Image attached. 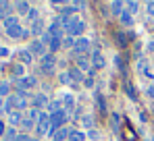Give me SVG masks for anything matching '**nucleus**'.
<instances>
[{"label":"nucleus","mask_w":154,"mask_h":141,"mask_svg":"<svg viewBox=\"0 0 154 141\" xmlns=\"http://www.w3.org/2000/svg\"><path fill=\"white\" fill-rule=\"evenodd\" d=\"M25 95L27 94L23 92V89H19L15 95H11V98L6 100V110H8V114L15 112V108H17V110H23V108H25L27 106V98Z\"/></svg>","instance_id":"obj_1"},{"label":"nucleus","mask_w":154,"mask_h":141,"mask_svg":"<svg viewBox=\"0 0 154 141\" xmlns=\"http://www.w3.org/2000/svg\"><path fill=\"white\" fill-rule=\"evenodd\" d=\"M4 27H6V33L11 35V38H23V27L19 25L17 21V17H8V19H4Z\"/></svg>","instance_id":"obj_2"},{"label":"nucleus","mask_w":154,"mask_h":141,"mask_svg":"<svg viewBox=\"0 0 154 141\" xmlns=\"http://www.w3.org/2000/svg\"><path fill=\"white\" fill-rule=\"evenodd\" d=\"M83 27L85 23L81 21V19H77V17H71V19H67V25H65V29H67V33L73 38V35H79L81 31H83Z\"/></svg>","instance_id":"obj_3"},{"label":"nucleus","mask_w":154,"mask_h":141,"mask_svg":"<svg viewBox=\"0 0 154 141\" xmlns=\"http://www.w3.org/2000/svg\"><path fill=\"white\" fill-rule=\"evenodd\" d=\"M65 120H67V112L65 110H60L56 114H50V135H54L56 131H60V127L65 124Z\"/></svg>","instance_id":"obj_4"},{"label":"nucleus","mask_w":154,"mask_h":141,"mask_svg":"<svg viewBox=\"0 0 154 141\" xmlns=\"http://www.w3.org/2000/svg\"><path fill=\"white\" fill-rule=\"evenodd\" d=\"M54 64H56V58H54L52 54H44V56H42V73L52 75V73H54Z\"/></svg>","instance_id":"obj_5"},{"label":"nucleus","mask_w":154,"mask_h":141,"mask_svg":"<svg viewBox=\"0 0 154 141\" xmlns=\"http://www.w3.org/2000/svg\"><path fill=\"white\" fill-rule=\"evenodd\" d=\"M38 133L40 135H50V116L48 114H42L38 120Z\"/></svg>","instance_id":"obj_6"},{"label":"nucleus","mask_w":154,"mask_h":141,"mask_svg":"<svg viewBox=\"0 0 154 141\" xmlns=\"http://www.w3.org/2000/svg\"><path fill=\"white\" fill-rule=\"evenodd\" d=\"M19 87H21V89L35 87V79H33V77H21V79H19Z\"/></svg>","instance_id":"obj_7"},{"label":"nucleus","mask_w":154,"mask_h":141,"mask_svg":"<svg viewBox=\"0 0 154 141\" xmlns=\"http://www.w3.org/2000/svg\"><path fill=\"white\" fill-rule=\"evenodd\" d=\"M44 106H48V100H46V95H42V94H38L35 98H33V108H44Z\"/></svg>","instance_id":"obj_8"},{"label":"nucleus","mask_w":154,"mask_h":141,"mask_svg":"<svg viewBox=\"0 0 154 141\" xmlns=\"http://www.w3.org/2000/svg\"><path fill=\"white\" fill-rule=\"evenodd\" d=\"M75 50L77 52H88V50H90V40H85V38L77 40L75 42Z\"/></svg>","instance_id":"obj_9"},{"label":"nucleus","mask_w":154,"mask_h":141,"mask_svg":"<svg viewBox=\"0 0 154 141\" xmlns=\"http://www.w3.org/2000/svg\"><path fill=\"white\" fill-rule=\"evenodd\" d=\"M92 60H94V67H104V56L100 50H94L92 52Z\"/></svg>","instance_id":"obj_10"},{"label":"nucleus","mask_w":154,"mask_h":141,"mask_svg":"<svg viewBox=\"0 0 154 141\" xmlns=\"http://www.w3.org/2000/svg\"><path fill=\"white\" fill-rule=\"evenodd\" d=\"M29 52H31V54H38V56H44V46H42V42L35 40V42L29 46Z\"/></svg>","instance_id":"obj_11"},{"label":"nucleus","mask_w":154,"mask_h":141,"mask_svg":"<svg viewBox=\"0 0 154 141\" xmlns=\"http://www.w3.org/2000/svg\"><path fill=\"white\" fill-rule=\"evenodd\" d=\"M69 133H71V131H69L67 127H63L60 131H56V133H54V141H65V139H69Z\"/></svg>","instance_id":"obj_12"},{"label":"nucleus","mask_w":154,"mask_h":141,"mask_svg":"<svg viewBox=\"0 0 154 141\" xmlns=\"http://www.w3.org/2000/svg\"><path fill=\"white\" fill-rule=\"evenodd\" d=\"M123 6H125V4H123L121 0H115V2H110V8H112V13H115V15H119V17L125 13V10H123Z\"/></svg>","instance_id":"obj_13"},{"label":"nucleus","mask_w":154,"mask_h":141,"mask_svg":"<svg viewBox=\"0 0 154 141\" xmlns=\"http://www.w3.org/2000/svg\"><path fill=\"white\" fill-rule=\"evenodd\" d=\"M69 77H71L73 81H83V79H85V75H83L81 69H71L69 70Z\"/></svg>","instance_id":"obj_14"},{"label":"nucleus","mask_w":154,"mask_h":141,"mask_svg":"<svg viewBox=\"0 0 154 141\" xmlns=\"http://www.w3.org/2000/svg\"><path fill=\"white\" fill-rule=\"evenodd\" d=\"M15 8L19 10V15H27V13L31 10V8H29V4H27L25 0H19V2L15 4Z\"/></svg>","instance_id":"obj_15"},{"label":"nucleus","mask_w":154,"mask_h":141,"mask_svg":"<svg viewBox=\"0 0 154 141\" xmlns=\"http://www.w3.org/2000/svg\"><path fill=\"white\" fill-rule=\"evenodd\" d=\"M8 120H11L13 127H17V124L23 122V116H21V112H11V114H8Z\"/></svg>","instance_id":"obj_16"},{"label":"nucleus","mask_w":154,"mask_h":141,"mask_svg":"<svg viewBox=\"0 0 154 141\" xmlns=\"http://www.w3.org/2000/svg\"><path fill=\"white\" fill-rule=\"evenodd\" d=\"M60 46H63V42H60V38H54V35H52V38H50V44H48V48H50L52 52H56V50H58Z\"/></svg>","instance_id":"obj_17"},{"label":"nucleus","mask_w":154,"mask_h":141,"mask_svg":"<svg viewBox=\"0 0 154 141\" xmlns=\"http://www.w3.org/2000/svg\"><path fill=\"white\" fill-rule=\"evenodd\" d=\"M11 2H0V15H4L6 19H8V15H11Z\"/></svg>","instance_id":"obj_18"},{"label":"nucleus","mask_w":154,"mask_h":141,"mask_svg":"<svg viewBox=\"0 0 154 141\" xmlns=\"http://www.w3.org/2000/svg\"><path fill=\"white\" fill-rule=\"evenodd\" d=\"M125 92H127V95L131 98V100H137V92H135V87H133L129 81L125 83Z\"/></svg>","instance_id":"obj_19"},{"label":"nucleus","mask_w":154,"mask_h":141,"mask_svg":"<svg viewBox=\"0 0 154 141\" xmlns=\"http://www.w3.org/2000/svg\"><path fill=\"white\" fill-rule=\"evenodd\" d=\"M77 64H79V69H85V70H90V69H92V64H90V60H88L85 56H79Z\"/></svg>","instance_id":"obj_20"},{"label":"nucleus","mask_w":154,"mask_h":141,"mask_svg":"<svg viewBox=\"0 0 154 141\" xmlns=\"http://www.w3.org/2000/svg\"><path fill=\"white\" fill-rule=\"evenodd\" d=\"M83 139H85V135L79 133V131H71L69 133V141H83Z\"/></svg>","instance_id":"obj_21"},{"label":"nucleus","mask_w":154,"mask_h":141,"mask_svg":"<svg viewBox=\"0 0 154 141\" xmlns=\"http://www.w3.org/2000/svg\"><path fill=\"white\" fill-rule=\"evenodd\" d=\"M42 27H44V23H42V21L38 19L35 23L31 25V33H33V35H40V33H42Z\"/></svg>","instance_id":"obj_22"},{"label":"nucleus","mask_w":154,"mask_h":141,"mask_svg":"<svg viewBox=\"0 0 154 141\" xmlns=\"http://www.w3.org/2000/svg\"><path fill=\"white\" fill-rule=\"evenodd\" d=\"M19 60L23 64H29L31 62V52H19Z\"/></svg>","instance_id":"obj_23"},{"label":"nucleus","mask_w":154,"mask_h":141,"mask_svg":"<svg viewBox=\"0 0 154 141\" xmlns=\"http://www.w3.org/2000/svg\"><path fill=\"white\" fill-rule=\"evenodd\" d=\"M115 64H117V69H121V73H123V75L127 73V69H125V62H123V58H121V56H115Z\"/></svg>","instance_id":"obj_24"},{"label":"nucleus","mask_w":154,"mask_h":141,"mask_svg":"<svg viewBox=\"0 0 154 141\" xmlns=\"http://www.w3.org/2000/svg\"><path fill=\"white\" fill-rule=\"evenodd\" d=\"M48 110H50V114L60 112V102H50V104H48Z\"/></svg>","instance_id":"obj_25"},{"label":"nucleus","mask_w":154,"mask_h":141,"mask_svg":"<svg viewBox=\"0 0 154 141\" xmlns=\"http://www.w3.org/2000/svg\"><path fill=\"white\" fill-rule=\"evenodd\" d=\"M96 102H98V108H100V110L104 112V110H106V102H104V98H102L100 94L96 95Z\"/></svg>","instance_id":"obj_26"},{"label":"nucleus","mask_w":154,"mask_h":141,"mask_svg":"<svg viewBox=\"0 0 154 141\" xmlns=\"http://www.w3.org/2000/svg\"><path fill=\"white\" fill-rule=\"evenodd\" d=\"M121 21H123V25H127V27H131V23H133L131 17H129V13H123L121 15Z\"/></svg>","instance_id":"obj_27"},{"label":"nucleus","mask_w":154,"mask_h":141,"mask_svg":"<svg viewBox=\"0 0 154 141\" xmlns=\"http://www.w3.org/2000/svg\"><path fill=\"white\" fill-rule=\"evenodd\" d=\"M127 13H137V8H140V4H137V2H133V0H131V2H127Z\"/></svg>","instance_id":"obj_28"},{"label":"nucleus","mask_w":154,"mask_h":141,"mask_svg":"<svg viewBox=\"0 0 154 141\" xmlns=\"http://www.w3.org/2000/svg\"><path fill=\"white\" fill-rule=\"evenodd\" d=\"M117 42H119V46H127V38H125V33H117Z\"/></svg>","instance_id":"obj_29"},{"label":"nucleus","mask_w":154,"mask_h":141,"mask_svg":"<svg viewBox=\"0 0 154 141\" xmlns=\"http://www.w3.org/2000/svg\"><path fill=\"white\" fill-rule=\"evenodd\" d=\"M110 122H112V131H119V114H112Z\"/></svg>","instance_id":"obj_30"},{"label":"nucleus","mask_w":154,"mask_h":141,"mask_svg":"<svg viewBox=\"0 0 154 141\" xmlns=\"http://www.w3.org/2000/svg\"><path fill=\"white\" fill-rule=\"evenodd\" d=\"M8 89H11L8 83H0V95H6V94H8Z\"/></svg>","instance_id":"obj_31"},{"label":"nucleus","mask_w":154,"mask_h":141,"mask_svg":"<svg viewBox=\"0 0 154 141\" xmlns=\"http://www.w3.org/2000/svg\"><path fill=\"white\" fill-rule=\"evenodd\" d=\"M21 127H23V129H31V127H33V120H31V118H23Z\"/></svg>","instance_id":"obj_32"},{"label":"nucleus","mask_w":154,"mask_h":141,"mask_svg":"<svg viewBox=\"0 0 154 141\" xmlns=\"http://www.w3.org/2000/svg\"><path fill=\"white\" fill-rule=\"evenodd\" d=\"M60 13H63V15H71V13H75V6H73V4H69V6H65Z\"/></svg>","instance_id":"obj_33"},{"label":"nucleus","mask_w":154,"mask_h":141,"mask_svg":"<svg viewBox=\"0 0 154 141\" xmlns=\"http://www.w3.org/2000/svg\"><path fill=\"white\" fill-rule=\"evenodd\" d=\"M60 83H73V79L69 77V73H63L60 75Z\"/></svg>","instance_id":"obj_34"},{"label":"nucleus","mask_w":154,"mask_h":141,"mask_svg":"<svg viewBox=\"0 0 154 141\" xmlns=\"http://www.w3.org/2000/svg\"><path fill=\"white\" fill-rule=\"evenodd\" d=\"M65 104H67L69 108H71V106L75 104V100H73V95H71V94H69V95H65Z\"/></svg>","instance_id":"obj_35"},{"label":"nucleus","mask_w":154,"mask_h":141,"mask_svg":"<svg viewBox=\"0 0 154 141\" xmlns=\"http://www.w3.org/2000/svg\"><path fill=\"white\" fill-rule=\"evenodd\" d=\"M65 46H67V48H75V40H73V38L69 35V38L65 40Z\"/></svg>","instance_id":"obj_36"},{"label":"nucleus","mask_w":154,"mask_h":141,"mask_svg":"<svg viewBox=\"0 0 154 141\" xmlns=\"http://www.w3.org/2000/svg\"><path fill=\"white\" fill-rule=\"evenodd\" d=\"M27 15H29V19H31V21H33V23H35V21H38V10H33V8H31V10H29V13H27Z\"/></svg>","instance_id":"obj_37"},{"label":"nucleus","mask_w":154,"mask_h":141,"mask_svg":"<svg viewBox=\"0 0 154 141\" xmlns=\"http://www.w3.org/2000/svg\"><path fill=\"white\" fill-rule=\"evenodd\" d=\"M13 73H15V75H19V77H21V75H23V64H17V67H15V69H13Z\"/></svg>","instance_id":"obj_38"},{"label":"nucleus","mask_w":154,"mask_h":141,"mask_svg":"<svg viewBox=\"0 0 154 141\" xmlns=\"http://www.w3.org/2000/svg\"><path fill=\"white\" fill-rule=\"evenodd\" d=\"M92 122H94L92 116H83V124H85V127H92Z\"/></svg>","instance_id":"obj_39"},{"label":"nucleus","mask_w":154,"mask_h":141,"mask_svg":"<svg viewBox=\"0 0 154 141\" xmlns=\"http://www.w3.org/2000/svg\"><path fill=\"white\" fill-rule=\"evenodd\" d=\"M148 13L154 17V2H148Z\"/></svg>","instance_id":"obj_40"},{"label":"nucleus","mask_w":154,"mask_h":141,"mask_svg":"<svg viewBox=\"0 0 154 141\" xmlns=\"http://www.w3.org/2000/svg\"><path fill=\"white\" fill-rule=\"evenodd\" d=\"M6 137H8V139H13V137H15V131H13V129H11V131H6Z\"/></svg>","instance_id":"obj_41"},{"label":"nucleus","mask_w":154,"mask_h":141,"mask_svg":"<svg viewBox=\"0 0 154 141\" xmlns=\"http://www.w3.org/2000/svg\"><path fill=\"white\" fill-rule=\"evenodd\" d=\"M148 95H150V98H154V85H150V87H148Z\"/></svg>","instance_id":"obj_42"},{"label":"nucleus","mask_w":154,"mask_h":141,"mask_svg":"<svg viewBox=\"0 0 154 141\" xmlns=\"http://www.w3.org/2000/svg\"><path fill=\"white\" fill-rule=\"evenodd\" d=\"M8 54V50H4V48H0V56H6Z\"/></svg>","instance_id":"obj_43"},{"label":"nucleus","mask_w":154,"mask_h":141,"mask_svg":"<svg viewBox=\"0 0 154 141\" xmlns=\"http://www.w3.org/2000/svg\"><path fill=\"white\" fill-rule=\"evenodd\" d=\"M2 133H4V122L0 120V135H2Z\"/></svg>","instance_id":"obj_44"},{"label":"nucleus","mask_w":154,"mask_h":141,"mask_svg":"<svg viewBox=\"0 0 154 141\" xmlns=\"http://www.w3.org/2000/svg\"><path fill=\"white\" fill-rule=\"evenodd\" d=\"M148 141H154V139H148Z\"/></svg>","instance_id":"obj_45"},{"label":"nucleus","mask_w":154,"mask_h":141,"mask_svg":"<svg viewBox=\"0 0 154 141\" xmlns=\"http://www.w3.org/2000/svg\"><path fill=\"white\" fill-rule=\"evenodd\" d=\"M152 110H154V106H152Z\"/></svg>","instance_id":"obj_46"}]
</instances>
